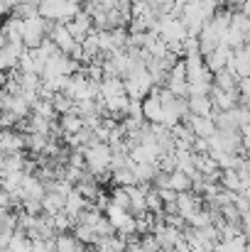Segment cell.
<instances>
[{"label":"cell","instance_id":"obj_14","mask_svg":"<svg viewBox=\"0 0 250 252\" xmlns=\"http://www.w3.org/2000/svg\"><path fill=\"white\" fill-rule=\"evenodd\" d=\"M0 32L5 34L7 42H12V44H22V20H20V17L12 15V17L0 27Z\"/></svg>","mask_w":250,"mask_h":252},{"label":"cell","instance_id":"obj_23","mask_svg":"<svg viewBox=\"0 0 250 252\" xmlns=\"http://www.w3.org/2000/svg\"><path fill=\"white\" fill-rule=\"evenodd\" d=\"M79 2H88V0H79Z\"/></svg>","mask_w":250,"mask_h":252},{"label":"cell","instance_id":"obj_4","mask_svg":"<svg viewBox=\"0 0 250 252\" xmlns=\"http://www.w3.org/2000/svg\"><path fill=\"white\" fill-rule=\"evenodd\" d=\"M52 42H54V47L62 52V54H69L71 57V52L79 47V42L71 37V32L67 30V25L64 22H52V27H49V34H47Z\"/></svg>","mask_w":250,"mask_h":252},{"label":"cell","instance_id":"obj_22","mask_svg":"<svg viewBox=\"0 0 250 252\" xmlns=\"http://www.w3.org/2000/svg\"><path fill=\"white\" fill-rule=\"evenodd\" d=\"M5 44H7V39H5V34H2V32H0V49H2V47H5Z\"/></svg>","mask_w":250,"mask_h":252},{"label":"cell","instance_id":"obj_2","mask_svg":"<svg viewBox=\"0 0 250 252\" xmlns=\"http://www.w3.org/2000/svg\"><path fill=\"white\" fill-rule=\"evenodd\" d=\"M86 157V171L93 174L96 179L110 174V162H113V150L108 142H93L83 150Z\"/></svg>","mask_w":250,"mask_h":252},{"label":"cell","instance_id":"obj_19","mask_svg":"<svg viewBox=\"0 0 250 252\" xmlns=\"http://www.w3.org/2000/svg\"><path fill=\"white\" fill-rule=\"evenodd\" d=\"M32 115H39V118H44V120H54V118H57V110H54V105H52L49 98H39V100L32 105Z\"/></svg>","mask_w":250,"mask_h":252},{"label":"cell","instance_id":"obj_8","mask_svg":"<svg viewBox=\"0 0 250 252\" xmlns=\"http://www.w3.org/2000/svg\"><path fill=\"white\" fill-rule=\"evenodd\" d=\"M143 118L145 123L150 125H162V118H165V108L160 103V98L155 93H150L145 100H143Z\"/></svg>","mask_w":250,"mask_h":252},{"label":"cell","instance_id":"obj_13","mask_svg":"<svg viewBox=\"0 0 250 252\" xmlns=\"http://www.w3.org/2000/svg\"><path fill=\"white\" fill-rule=\"evenodd\" d=\"M83 127H86V125H83V120L76 115V113H67V115L59 118V130H62L64 137H71V135L81 132Z\"/></svg>","mask_w":250,"mask_h":252},{"label":"cell","instance_id":"obj_16","mask_svg":"<svg viewBox=\"0 0 250 252\" xmlns=\"http://www.w3.org/2000/svg\"><path fill=\"white\" fill-rule=\"evenodd\" d=\"M238 81H241V79H238L231 69H223L221 74L214 76V86L221 88V91H238Z\"/></svg>","mask_w":250,"mask_h":252},{"label":"cell","instance_id":"obj_11","mask_svg":"<svg viewBox=\"0 0 250 252\" xmlns=\"http://www.w3.org/2000/svg\"><path fill=\"white\" fill-rule=\"evenodd\" d=\"M184 123L191 127L194 137H204V140H209V137L216 132V123H214V118H196V115H189Z\"/></svg>","mask_w":250,"mask_h":252},{"label":"cell","instance_id":"obj_1","mask_svg":"<svg viewBox=\"0 0 250 252\" xmlns=\"http://www.w3.org/2000/svg\"><path fill=\"white\" fill-rule=\"evenodd\" d=\"M39 17H44L47 22H69L81 12V2L79 0H39L37 5Z\"/></svg>","mask_w":250,"mask_h":252},{"label":"cell","instance_id":"obj_7","mask_svg":"<svg viewBox=\"0 0 250 252\" xmlns=\"http://www.w3.org/2000/svg\"><path fill=\"white\" fill-rule=\"evenodd\" d=\"M67 30L71 32V37H74L76 42H83L91 32H96V30H93V20H91V15H88L86 10H81L74 20L67 22Z\"/></svg>","mask_w":250,"mask_h":252},{"label":"cell","instance_id":"obj_10","mask_svg":"<svg viewBox=\"0 0 250 252\" xmlns=\"http://www.w3.org/2000/svg\"><path fill=\"white\" fill-rule=\"evenodd\" d=\"M186 105H189V115H196V118H211L214 115L211 95H189Z\"/></svg>","mask_w":250,"mask_h":252},{"label":"cell","instance_id":"obj_21","mask_svg":"<svg viewBox=\"0 0 250 252\" xmlns=\"http://www.w3.org/2000/svg\"><path fill=\"white\" fill-rule=\"evenodd\" d=\"M5 84H7V74H5V71L0 69V91L5 88Z\"/></svg>","mask_w":250,"mask_h":252},{"label":"cell","instance_id":"obj_20","mask_svg":"<svg viewBox=\"0 0 250 252\" xmlns=\"http://www.w3.org/2000/svg\"><path fill=\"white\" fill-rule=\"evenodd\" d=\"M241 225H243V230H246V228H250V208L243 213V216H241Z\"/></svg>","mask_w":250,"mask_h":252},{"label":"cell","instance_id":"obj_5","mask_svg":"<svg viewBox=\"0 0 250 252\" xmlns=\"http://www.w3.org/2000/svg\"><path fill=\"white\" fill-rule=\"evenodd\" d=\"M231 49L226 47V44H218L209 57H204V64H206V69L216 76V74H221L223 69H228V62H231Z\"/></svg>","mask_w":250,"mask_h":252},{"label":"cell","instance_id":"obj_18","mask_svg":"<svg viewBox=\"0 0 250 252\" xmlns=\"http://www.w3.org/2000/svg\"><path fill=\"white\" fill-rule=\"evenodd\" d=\"M169 189L177 191V193H186V191H191V179L181 171H172L169 174Z\"/></svg>","mask_w":250,"mask_h":252},{"label":"cell","instance_id":"obj_12","mask_svg":"<svg viewBox=\"0 0 250 252\" xmlns=\"http://www.w3.org/2000/svg\"><path fill=\"white\" fill-rule=\"evenodd\" d=\"M88 206H91V203H88V201L83 198L81 193H79V191L74 189V191H71V193L67 196V201H64V213H67V216H69V218H71V220L76 223V220H79V216H81V213L86 211V208H88Z\"/></svg>","mask_w":250,"mask_h":252},{"label":"cell","instance_id":"obj_15","mask_svg":"<svg viewBox=\"0 0 250 252\" xmlns=\"http://www.w3.org/2000/svg\"><path fill=\"white\" fill-rule=\"evenodd\" d=\"M52 105H54V110H57V115L62 118V115H67V113H74V108H76V100L74 98H69L67 93H54L52 98Z\"/></svg>","mask_w":250,"mask_h":252},{"label":"cell","instance_id":"obj_17","mask_svg":"<svg viewBox=\"0 0 250 252\" xmlns=\"http://www.w3.org/2000/svg\"><path fill=\"white\" fill-rule=\"evenodd\" d=\"M231 30L238 32V34H243L246 39L250 37V17L243 12V10L233 12V17H231Z\"/></svg>","mask_w":250,"mask_h":252},{"label":"cell","instance_id":"obj_6","mask_svg":"<svg viewBox=\"0 0 250 252\" xmlns=\"http://www.w3.org/2000/svg\"><path fill=\"white\" fill-rule=\"evenodd\" d=\"M25 52H27V49H25L22 44H12V42H7V44L0 49V69H2V71H17L20 59H22Z\"/></svg>","mask_w":250,"mask_h":252},{"label":"cell","instance_id":"obj_24","mask_svg":"<svg viewBox=\"0 0 250 252\" xmlns=\"http://www.w3.org/2000/svg\"><path fill=\"white\" fill-rule=\"evenodd\" d=\"M130 2H135V0H130Z\"/></svg>","mask_w":250,"mask_h":252},{"label":"cell","instance_id":"obj_3","mask_svg":"<svg viewBox=\"0 0 250 252\" xmlns=\"http://www.w3.org/2000/svg\"><path fill=\"white\" fill-rule=\"evenodd\" d=\"M49 27H52V22H47V20L39 17V15L22 20V47H25V49H37V47L47 39Z\"/></svg>","mask_w":250,"mask_h":252},{"label":"cell","instance_id":"obj_9","mask_svg":"<svg viewBox=\"0 0 250 252\" xmlns=\"http://www.w3.org/2000/svg\"><path fill=\"white\" fill-rule=\"evenodd\" d=\"M25 150V135L15 130H0V155L22 152Z\"/></svg>","mask_w":250,"mask_h":252}]
</instances>
